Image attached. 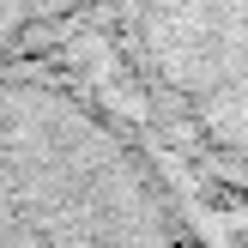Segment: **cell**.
<instances>
[{
	"label": "cell",
	"instance_id": "2",
	"mask_svg": "<svg viewBox=\"0 0 248 248\" xmlns=\"http://www.w3.org/2000/svg\"><path fill=\"white\" fill-rule=\"evenodd\" d=\"M115 24L182 133L248 182V0H115Z\"/></svg>",
	"mask_w": 248,
	"mask_h": 248
},
{
	"label": "cell",
	"instance_id": "1",
	"mask_svg": "<svg viewBox=\"0 0 248 248\" xmlns=\"http://www.w3.org/2000/svg\"><path fill=\"white\" fill-rule=\"evenodd\" d=\"M0 248H194L145 145L91 91L0 61Z\"/></svg>",
	"mask_w": 248,
	"mask_h": 248
},
{
	"label": "cell",
	"instance_id": "3",
	"mask_svg": "<svg viewBox=\"0 0 248 248\" xmlns=\"http://www.w3.org/2000/svg\"><path fill=\"white\" fill-rule=\"evenodd\" d=\"M91 0H0V61L31 48L36 36L61 31L73 12H85Z\"/></svg>",
	"mask_w": 248,
	"mask_h": 248
}]
</instances>
